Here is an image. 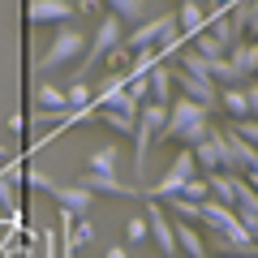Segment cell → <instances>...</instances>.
Segmentation results:
<instances>
[{
	"instance_id": "484cf974",
	"label": "cell",
	"mask_w": 258,
	"mask_h": 258,
	"mask_svg": "<svg viewBox=\"0 0 258 258\" xmlns=\"http://www.w3.org/2000/svg\"><path fill=\"white\" fill-rule=\"evenodd\" d=\"M103 60H108V74H129V60H134V52H129V47H112Z\"/></svg>"
},
{
	"instance_id": "ac0fdd59",
	"label": "cell",
	"mask_w": 258,
	"mask_h": 258,
	"mask_svg": "<svg viewBox=\"0 0 258 258\" xmlns=\"http://www.w3.org/2000/svg\"><path fill=\"white\" fill-rule=\"evenodd\" d=\"M164 211L172 215L176 224H198V228H203V203H189V198L176 194V198H168V203H164Z\"/></svg>"
},
{
	"instance_id": "9a60e30c",
	"label": "cell",
	"mask_w": 258,
	"mask_h": 258,
	"mask_svg": "<svg viewBox=\"0 0 258 258\" xmlns=\"http://www.w3.org/2000/svg\"><path fill=\"white\" fill-rule=\"evenodd\" d=\"M203 176H207V185H211V198H215V203H224V207H232V211H237L241 176H232V172H203Z\"/></svg>"
},
{
	"instance_id": "4fadbf2b",
	"label": "cell",
	"mask_w": 258,
	"mask_h": 258,
	"mask_svg": "<svg viewBox=\"0 0 258 258\" xmlns=\"http://www.w3.org/2000/svg\"><path fill=\"white\" fill-rule=\"evenodd\" d=\"M228 60H232V69H237L241 78H258V43L254 39H237V43L228 47Z\"/></svg>"
},
{
	"instance_id": "d590c367",
	"label": "cell",
	"mask_w": 258,
	"mask_h": 258,
	"mask_svg": "<svg viewBox=\"0 0 258 258\" xmlns=\"http://www.w3.org/2000/svg\"><path fill=\"white\" fill-rule=\"evenodd\" d=\"M198 5H207V0H198Z\"/></svg>"
},
{
	"instance_id": "30bf717a",
	"label": "cell",
	"mask_w": 258,
	"mask_h": 258,
	"mask_svg": "<svg viewBox=\"0 0 258 258\" xmlns=\"http://www.w3.org/2000/svg\"><path fill=\"white\" fill-rule=\"evenodd\" d=\"M43 194H52L56 203H60V211H69V215H86L91 211V198H95V194H86L82 185H56V181H47Z\"/></svg>"
},
{
	"instance_id": "7c38bea8",
	"label": "cell",
	"mask_w": 258,
	"mask_h": 258,
	"mask_svg": "<svg viewBox=\"0 0 258 258\" xmlns=\"http://www.w3.org/2000/svg\"><path fill=\"white\" fill-rule=\"evenodd\" d=\"M86 194H112V198H142V189H134V185H120L116 176H108V172H86L82 181Z\"/></svg>"
},
{
	"instance_id": "2e32d148",
	"label": "cell",
	"mask_w": 258,
	"mask_h": 258,
	"mask_svg": "<svg viewBox=\"0 0 258 258\" xmlns=\"http://www.w3.org/2000/svg\"><path fill=\"white\" fill-rule=\"evenodd\" d=\"M30 99H35V108H39V112H69V99H64V86L39 82L35 91H30Z\"/></svg>"
},
{
	"instance_id": "7a4b0ae2",
	"label": "cell",
	"mask_w": 258,
	"mask_h": 258,
	"mask_svg": "<svg viewBox=\"0 0 258 258\" xmlns=\"http://www.w3.org/2000/svg\"><path fill=\"white\" fill-rule=\"evenodd\" d=\"M78 52H86V35L74 26V22H64V26H56V39L47 43V52L39 56V74H56V69H64V64H74Z\"/></svg>"
},
{
	"instance_id": "52a82bcc",
	"label": "cell",
	"mask_w": 258,
	"mask_h": 258,
	"mask_svg": "<svg viewBox=\"0 0 258 258\" xmlns=\"http://www.w3.org/2000/svg\"><path fill=\"white\" fill-rule=\"evenodd\" d=\"M172 82L181 86V95H185V99L203 103V108H215V103H220V91H215V82H211V78L185 74V69H176V64H172Z\"/></svg>"
},
{
	"instance_id": "836d02e7",
	"label": "cell",
	"mask_w": 258,
	"mask_h": 258,
	"mask_svg": "<svg viewBox=\"0 0 258 258\" xmlns=\"http://www.w3.org/2000/svg\"><path fill=\"white\" fill-rule=\"evenodd\" d=\"M108 258H129V249H125V245H112V249H108Z\"/></svg>"
},
{
	"instance_id": "f1b7e54d",
	"label": "cell",
	"mask_w": 258,
	"mask_h": 258,
	"mask_svg": "<svg viewBox=\"0 0 258 258\" xmlns=\"http://www.w3.org/2000/svg\"><path fill=\"white\" fill-rule=\"evenodd\" d=\"M245 103H249V120H258V78L245 82Z\"/></svg>"
},
{
	"instance_id": "5b68a950",
	"label": "cell",
	"mask_w": 258,
	"mask_h": 258,
	"mask_svg": "<svg viewBox=\"0 0 258 258\" xmlns=\"http://www.w3.org/2000/svg\"><path fill=\"white\" fill-rule=\"evenodd\" d=\"M194 159H198V172H224L228 164V142H224V129H211L198 147H189Z\"/></svg>"
},
{
	"instance_id": "cb8c5ba5",
	"label": "cell",
	"mask_w": 258,
	"mask_h": 258,
	"mask_svg": "<svg viewBox=\"0 0 258 258\" xmlns=\"http://www.w3.org/2000/svg\"><path fill=\"white\" fill-rule=\"evenodd\" d=\"M116 155H120L116 147H99V151L91 155V168H86V172H108V176H116Z\"/></svg>"
},
{
	"instance_id": "5bb4252c",
	"label": "cell",
	"mask_w": 258,
	"mask_h": 258,
	"mask_svg": "<svg viewBox=\"0 0 258 258\" xmlns=\"http://www.w3.org/2000/svg\"><path fill=\"white\" fill-rule=\"evenodd\" d=\"M172 232H176V254H185V258H207V237L198 232V224H176V220H172Z\"/></svg>"
},
{
	"instance_id": "ba28073f",
	"label": "cell",
	"mask_w": 258,
	"mask_h": 258,
	"mask_svg": "<svg viewBox=\"0 0 258 258\" xmlns=\"http://www.w3.org/2000/svg\"><path fill=\"white\" fill-rule=\"evenodd\" d=\"M147 232L155 237V245H159L164 258H176V232H172V220H168L164 203H151L147 207Z\"/></svg>"
},
{
	"instance_id": "8d00e7d4",
	"label": "cell",
	"mask_w": 258,
	"mask_h": 258,
	"mask_svg": "<svg viewBox=\"0 0 258 258\" xmlns=\"http://www.w3.org/2000/svg\"><path fill=\"white\" fill-rule=\"evenodd\" d=\"M74 5H78V0H74Z\"/></svg>"
},
{
	"instance_id": "603a6c76",
	"label": "cell",
	"mask_w": 258,
	"mask_h": 258,
	"mask_svg": "<svg viewBox=\"0 0 258 258\" xmlns=\"http://www.w3.org/2000/svg\"><path fill=\"white\" fill-rule=\"evenodd\" d=\"M64 99H69V108H91V103H95V91L82 82V78H74V82L64 86Z\"/></svg>"
},
{
	"instance_id": "4dcf8cb0",
	"label": "cell",
	"mask_w": 258,
	"mask_h": 258,
	"mask_svg": "<svg viewBox=\"0 0 258 258\" xmlns=\"http://www.w3.org/2000/svg\"><path fill=\"white\" fill-rule=\"evenodd\" d=\"M43 258H60V249H56V232H43Z\"/></svg>"
},
{
	"instance_id": "ffe728a7",
	"label": "cell",
	"mask_w": 258,
	"mask_h": 258,
	"mask_svg": "<svg viewBox=\"0 0 258 258\" xmlns=\"http://www.w3.org/2000/svg\"><path fill=\"white\" fill-rule=\"evenodd\" d=\"M211 82H215V91H228V86H245V78L232 69L228 56H220V60H211Z\"/></svg>"
},
{
	"instance_id": "9c48e42d",
	"label": "cell",
	"mask_w": 258,
	"mask_h": 258,
	"mask_svg": "<svg viewBox=\"0 0 258 258\" xmlns=\"http://www.w3.org/2000/svg\"><path fill=\"white\" fill-rule=\"evenodd\" d=\"M147 99L151 103H164V108L176 99V82H172V64H168V60L151 64V74H147Z\"/></svg>"
},
{
	"instance_id": "8fae6325",
	"label": "cell",
	"mask_w": 258,
	"mask_h": 258,
	"mask_svg": "<svg viewBox=\"0 0 258 258\" xmlns=\"http://www.w3.org/2000/svg\"><path fill=\"white\" fill-rule=\"evenodd\" d=\"M203 228L207 232H245V228H241V220H237V211L224 207V203H215V198H207V203H203Z\"/></svg>"
},
{
	"instance_id": "d4e9b609",
	"label": "cell",
	"mask_w": 258,
	"mask_h": 258,
	"mask_svg": "<svg viewBox=\"0 0 258 258\" xmlns=\"http://www.w3.org/2000/svg\"><path fill=\"white\" fill-rule=\"evenodd\" d=\"M181 198H189V203H207V198H211V185H207V176H203V172L189 176V181H185V189H181Z\"/></svg>"
},
{
	"instance_id": "1f68e13d",
	"label": "cell",
	"mask_w": 258,
	"mask_h": 258,
	"mask_svg": "<svg viewBox=\"0 0 258 258\" xmlns=\"http://www.w3.org/2000/svg\"><path fill=\"white\" fill-rule=\"evenodd\" d=\"M0 203H5V207H9V211H13V185L5 181V176H0Z\"/></svg>"
},
{
	"instance_id": "d6a6232c",
	"label": "cell",
	"mask_w": 258,
	"mask_h": 258,
	"mask_svg": "<svg viewBox=\"0 0 258 258\" xmlns=\"http://www.w3.org/2000/svg\"><path fill=\"white\" fill-rule=\"evenodd\" d=\"M78 9H82V13H99L103 0H78Z\"/></svg>"
},
{
	"instance_id": "e575fe53",
	"label": "cell",
	"mask_w": 258,
	"mask_h": 258,
	"mask_svg": "<svg viewBox=\"0 0 258 258\" xmlns=\"http://www.w3.org/2000/svg\"><path fill=\"white\" fill-rule=\"evenodd\" d=\"M5 155H9V151H5V147H0V159H5Z\"/></svg>"
},
{
	"instance_id": "8992f818",
	"label": "cell",
	"mask_w": 258,
	"mask_h": 258,
	"mask_svg": "<svg viewBox=\"0 0 258 258\" xmlns=\"http://www.w3.org/2000/svg\"><path fill=\"white\" fill-rule=\"evenodd\" d=\"M69 18H78L74 0H26V22H35V26H64Z\"/></svg>"
},
{
	"instance_id": "277c9868",
	"label": "cell",
	"mask_w": 258,
	"mask_h": 258,
	"mask_svg": "<svg viewBox=\"0 0 258 258\" xmlns=\"http://www.w3.org/2000/svg\"><path fill=\"white\" fill-rule=\"evenodd\" d=\"M120 39H125V30H120V18L103 13V18H99V30H95V39H86V52H82V60H78V78H82L91 64H99L103 56L112 52V47H120Z\"/></svg>"
},
{
	"instance_id": "4316f807",
	"label": "cell",
	"mask_w": 258,
	"mask_h": 258,
	"mask_svg": "<svg viewBox=\"0 0 258 258\" xmlns=\"http://www.w3.org/2000/svg\"><path fill=\"white\" fill-rule=\"evenodd\" d=\"M232 129H237L241 138H245V142H249V147H254V151H258V120H232Z\"/></svg>"
},
{
	"instance_id": "3957f363",
	"label": "cell",
	"mask_w": 258,
	"mask_h": 258,
	"mask_svg": "<svg viewBox=\"0 0 258 258\" xmlns=\"http://www.w3.org/2000/svg\"><path fill=\"white\" fill-rule=\"evenodd\" d=\"M189 176H198V159H194V151L189 147H181V155L172 159V168L164 172V181L155 185V189H142L151 198V203H168V198H176V194L185 189V181Z\"/></svg>"
},
{
	"instance_id": "f546056e",
	"label": "cell",
	"mask_w": 258,
	"mask_h": 258,
	"mask_svg": "<svg viewBox=\"0 0 258 258\" xmlns=\"http://www.w3.org/2000/svg\"><path fill=\"white\" fill-rule=\"evenodd\" d=\"M125 237L129 241H142V237H147V220H129L125 224Z\"/></svg>"
},
{
	"instance_id": "7402d4cb",
	"label": "cell",
	"mask_w": 258,
	"mask_h": 258,
	"mask_svg": "<svg viewBox=\"0 0 258 258\" xmlns=\"http://www.w3.org/2000/svg\"><path fill=\"white\" fill-rule=\"evenodd\" d=\"M103 5H108V13L120 18V22H134V26L142 22V0H103Z\"/></svg>"
},
{
	"instance_id": "83f0119b",
	"label": "cell",
	"mask_w": 258,
	"mask_h": 258,
	"mask_svg": "<svg viewBox=\"0 0 258 258\" xmlns=\"http://www.w3.org/2000/svg\"><path fill=\"white\" fill-rule=\"evenodd\" d=\"M74 241H78V245H91V241H95V228L82 220V215H74Z\"/></svg>"
},
{
	"instance_id": "6da1fadb",
	"label": "cell",
	"mask_w": 258,
	"mask_h": 258,
	"mask_svg": "<svg viewBox=\"0 0 258 258\" xmlns=\"http://www.w3.org/2000/svg\"><path fill=\"white\" fill-rule=\"evenodd\" d=\"M211 129H215L211 125V108L185 99V95H176V99L168 103V129H164V138L181 142V147H198Z\"/></svg>"
},
{
	"instance_id": "e0dca14e",
	"label": "cell",
	"mask_w": 258,
	"mask_h": 258,
	"mask_svg": "<svg viewBox=\"0 0 258 258\" xmlns=\"http://www.w3.org/2000/svg\"><path fill=\"white\" fill-rule=\"evenodd\" d=\"M176 26H181V35H198V30L207 26V5H198V0H181Z\"/></svg>"
},
{
	"instance_id": "44dd1931",
	"label": "cell",
	"mask_w": 258,
	"mask_h": 258,
	"mask_svg": "<svg viewBox=\"0 0 258 258\" xmlns=\"http://www.w3.org/2000/svg\"><path fill=\"white\" fill-rule=\"evenodd\" d=\"M134 120L129 112H116V108H99V125H108L112 134H125V138H134Z\"/></svg>"
},
{
	"instance_id": "d6986e66",
	"label": "cell",
	"mask_w": 258,
	"mask_h": 258,
	"mask_svg": "<svg viewBox=\"0 0 258 258\" xmlns=\"http://www.w3.org/2000/svg\"><path fill=\"white\" fill-rule=\"evenodd\" d=\"M220 108L228 112L232 120H249V103H245V86H228V91H220Z\"/></svg>"
}]
</instances>
